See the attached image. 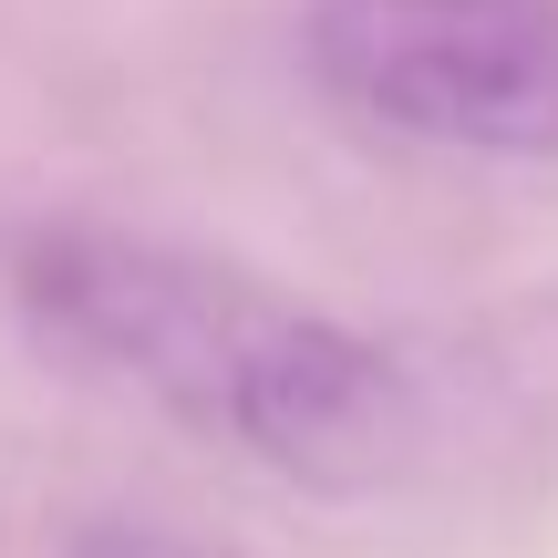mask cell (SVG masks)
Instances as JSON below:
<instances>
[{
  "mask_svg": "<svg viewBox=\"0 0 558 558\" xmlns=\"http://www.w3.org/2000/svg\"><path fill=\"white\" fill-rule=\"evenodd\" d=\"M0 269L52 362L156 403L197 445H228L311 497H383L435 445V393L403 341L352 331L218 248L124 218H32Z\"/></svg>",
  "mask_w": 558,
  "mask_h": 558,
  "instance_id": "cell-1",
  "label": "cell"
},
{
  "mask_svg": "<svg viewBox=\"0 0 558 558\" xmlns=\"http://www.w3.org/2000/svg\"><path fill=\"white\" fill-rule=\"evenodd\" d=\"M62 558H239L218 538H186V527H156V518H83Z\"/></svg>",
  "mask_w": 558,
  "mask_h": 558,
  "instance_id": "cell-3",
  "label": "cell"
},
{
  "mask_svg": "<svg viewBox=\"0 0 558 558\" xmlns=\"http://www.w3.org/2000/svg\"><path fill=\"white\" fill-rule=\"evenodd\" d=\"M311 83L362 135L558 166V0H320Z\"/></svg>",
  "mask_w": 558,
  "mask_h": 558,
  "instance_id": "cell-2",
  "label": "cell"
}]
</instances>
